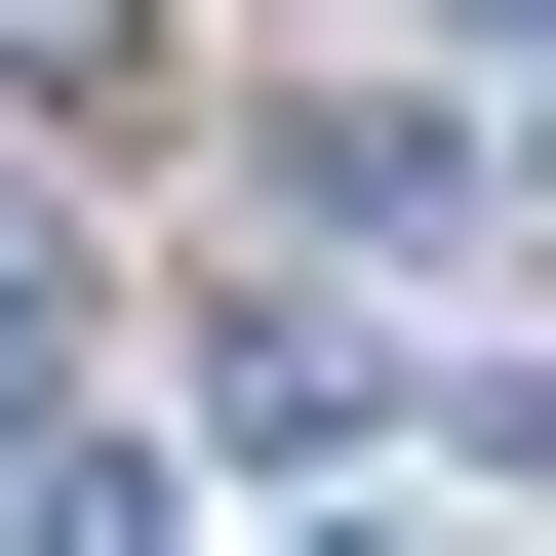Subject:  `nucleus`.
Listing matches in <instances>:
<instances>
[{"label": "nucleus", "instance_id": "obj_1", "mask_svg": "<svg viewBox=\"0 0 556 556\" xmlns=\"http://www.w3.org/2000/svg\"><path fill=\"white\" fill-rule=\"evenodd\" d=\"M0 556H160V477H119L80 397H40V438H0Z\"/></svg>", "mask_w": 556, "mask_h": 556}, {"label": "nucleus", "instance_id": "obj_2", "mask_svg": "<svg viewBox=\"0 0 556 556\" xmlns=\"http://www.w3.org/2000/svg\"><path fill=\"white\" fill-rule=\"evenodd\" d=\"M40 358H80V278H40V239H0V438H40Z\"/></svg>", "mask_w": 556, "mask_h": 556}]
</instances>
